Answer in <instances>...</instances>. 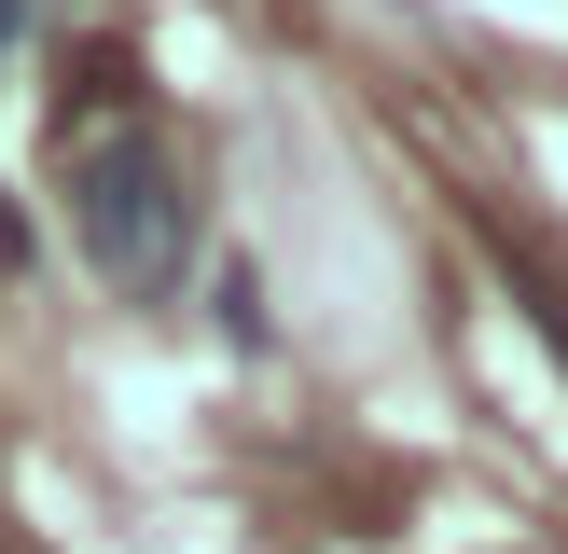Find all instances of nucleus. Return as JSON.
Here are the masks:
<instances>
[{"label":"nucleus","instance_id":"nucleus-1","mask_svg":"<svg viewBox=\"0 0 568 554\" xmlns=\"http://www.w3.org/2000/svg\"><path fill=\"white\" fill-rule=\"evenodd\" d=\"M70 249L111 277L125 305H181L194 249H209V208H194V166L166 153L153 125H111L70 153Z\"/></svg>","mask_w":568,"mask_h":554},{"label":"nucleus","instance_id":"nucleus-2","mask_svg":"<svg viewBox=\"0 0 568 554\" xmlns=\"http://www.w3.org/2000/svg\"><path fill=\"white\" fill-rule=\"evenodd\" d=\"M209 305H222V347H264V277H250V264H222Z\"/></svg>","mask_w":568,"mask_h":554},{"label":"nucleus","instance_id":"nucleus-3","mask_svg":"<svg viewBox=\"0 0 568 554\" xmlns=\"http://www.w3.org/2000/svg\"><path fill=\"white\" fill-rule=\"evenodd\" d=\"M28 264V222H14V194H0V277H14Z\"/></svg>","mask_w":568,"mask_h":554},{"label":"nucleus","instance_id":"nucleus-4","mask_svg":"<svg viewBox=\"0 0 568 554\" xmlns=\"http://www.w3.org/2000/svg\"><path fill=\"white\" fill-rule=\"evenodd\" d=\"M14 28H28V0H0V55H14Z\"/></svg>","mask_w":568,"mask_h":554}]
</instances>
